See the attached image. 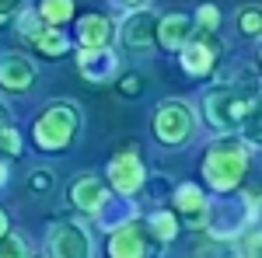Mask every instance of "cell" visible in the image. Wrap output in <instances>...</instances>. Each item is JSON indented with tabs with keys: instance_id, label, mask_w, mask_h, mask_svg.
<instances>
[{
	"instance_id": "obj_1",
	"label": "cell",
	"mask_w": 262,
	"mask_h": 258,
	"mask_svg": "<svg viewBox=\"0 0 262 258\" xmlns=\"http://www.w3.org/2000/svg\"><path fill=\"white\" fill-rule=\"evenodd\" d=\"M81 133V108L74 101H53L39 112V119L32 126V139L42 154H60L70 150L74 139Z\"/></svg>"
},
{
	"instance_id": "obj_2",
	"label": "cell",
	"mask_w": 262,
	"mask_h": 258,
	"mask_svg": "<svg viewBox=\"0 0 262 258\" xmlns=\"http://www.w3.org/2000/svg\"><path fill=\"white\" fill-rule=\"evenodd\" d=\"M248 175V147L242 139H217L203 157V181L213 192H234Z\"/></svg>"
},
{
	"instance_id": "obj_3",
	"label": "cell",
	"mask_w": 262,
	"mask_h": 258,
	"mask_svg": "<svg viewBox=\"0 0 262 258\" xmlns=\"http://www.w3.org/2000/svg\"><path fill=\"white\" fill-rule=\"evenodd\" d=\"M150 129H154V139L161 147H182V143H189V136L196 133V115H192V108L185 101L168 98L154 108Z\"/></svg>"
},
{
	"instance_id": "obj_4",
	"label": "cell",
	"mask_w": 262,
	"mask_h": 258,
	"mask_svg": "<svg viewBox=\"0 0 262 258\" xmlns=\"http://www.w3.org/2000/svg\"><path fill=\"white\" fill-rule=\"evenodd\" d=\"M248 105H252V101L238 98V95L224 84V87H217V91H210V95H206L203 112H206V122H210L217 133H234V129L242 126Z\"/></svg>"
},
{
	"instance_id": "obj_5",
	"label": "cell",
	"mask_w": 262,
	"mask_h": 258,
	"mask_svg": "<svg viewBox=\"0 0 262 258\" xmlns=\"http://www.w3.org/2000/svg\"><path fill=\"white\" fill-rule=\"evenodd\" d=\"M46 255L49 258H91L95 244H91V234L81 223L63 220V223H53L49 234H46Z\"/></svg>"
},
{
	"instance_id": "obj_6",
	"label": "cell",
	"mask_w": 262,
	"mask_h": 258,
	"mask_svg": "<svg viewBox=\"0 0 262 258\" xmlns=\"http://www.w3.org/2000/svg\"><path fill=\"white\" fill-rule=\"evenodd\" d=\"M143 181H147V168H143L137 150H119L108 160V185H112L116 196L133 199L143 189Z\"/></svg>"
},
{
	"instance_id": "obj_7",
	"label": "cell",
	"mask_w": 262,
	"mask_h": 258,
	"mask_svg": "<svg viewBox=\"0 0 262 258\" xmlns=\"http://www.w3.org/2000/svg\"><path fill=\"white\" fill-rule=\"evenodd\" d=\"M154 28H158V14L137 7L133 14H126V21L119 25V42L126 45V53H150L158 42H154Z\"/></svg>"
},
{
	"instance_id": "obj_8",
	"label": "cell",
	"mask_w": 262,
	"mask_h": 258,
	"mask_svg": "<svg viewBox=\"0 0 262 258\" xmlns=\"http://www.w3.org/2000/svg\"><path fill=\"white\" fill-rule=\"evenodd\" d=\"M179 63H182V70H185L189 77H206V74H213V63H217V39L192 28V39L179 49Z\"/></svg>"
},
{
	"instance_id": "obj_9",
	"label": "cell",
	"mask_w": 262,
	"mask_h": 258,
	"mask_svg": "<svg viewBox=\"0 0 262 258\" xmlns=\"http://www.w3.org/2000/svg\"><path fill=\"white\" fill-rule=\"evenodd\" d=\"M35 77H39V70L25 53H4L0 56V87L7 95H25L35 84Z\"/></svg>"
},
{
	"instance_id": "obj_10",
	"label": "cell",
	"mask_w": 262,
	"mask_h": 258,
	"mask_svg": "<svg viewBox=\"0 0 262 258\" xmlns=\"http://www.w3.org/2000/svg\"><path fill=\"white\" fill-rule=\"evenodd\" d=\"M77 74L88 84H108L119 74V56L112 49H81L77 53Z\"/></svg>"
},
{
	"instance_id": "obj_11",
	"label": "cell",
	"mask_w": 262,
	"mask_h": 258,
	"mask_svg": "<svg viewBox=\"0 0 262 258\" xmlns=\"http://www.w3.org/2000/svg\"><path fill=\"white\" fill-rule=\"evenodd\" d=\"M147 248H150L147 230L137 220L122 223L108 234V258H147Z\"/></svg>"
},
{
	"instance_id": "obj_12",
	"label": "cell",
	"mask_w": 262,
	"mask_h": 258,
	"mask_svg": "<svg viewBox=\"0 0 262 258\" xmlns=\"http://www.w3.org/2000/svg\"><path fill=\"white\" fill-rule=\"evenodd\" d=\"M175 217H182L189 227H206V217H210V202H206V192H203L200 185H192V181H185L175 189Z\"/></svg>"
},
{
	"instance_id": "obj_13",
	"label": "cell",
	"mask_w": 262,
	"mask_h": 258,
	"mask_svg": "<svg viewBox=\"0 0 262 258\" xmlns=\"http://www.w3.org/2000/svg\"><path fill=\"white\" fill-rule=\"evenodd\" d=\"M67 199H70V206L81 209V213H98L101 202L108 199V185H105V178H98V175H81V178L70 181Z\"/></svg>"
},
{
	"instance_id": "obj_14",
	"label": "cell",
	"mask_w": 262,
	"mask_h": 258,
	"mask_svg": "<svg viewBox=\"0 0 262 258\" xmlns=\"http://www.w3.org/2000/svg\"><path fill=\"white\" fill-rule=\"evenodd\" d=\"M112 35H116V25L105 14H84L77 21V42H81V49H108Z\"/></svg>"
},
{
	"instance_id": "obj_15",
	"label": "cell",
	"mask_w": 262,
	"mask_h": 258,
	"mask_svg": "<svg viewBox=\"0 0 262 258\" xmlns=\"http://www.w3.org/2000/svg\"><path fill=\"white\" fill-rule=\"evenodd\" d=\"M189 39H192V18H185V14H164V18H158L154 42L161 49H182Z\"/></svg>"
},
{
	"instance_id": "obj_16",
	"label": "cell",
	"mask_w": 262,
	"mask_h": 258,
	"mask_svg": "<svg viewBox=\"0 0 262 258\" xmlns=\"http://www.w3.org/2000/svg\"><path fill=\"white\" fill-rule=\"evenodd\" d=\"M245 223H248V202H224V217L217 213H210L206 217V227H210V234L213 238H231V234H238L245 230Z\"/></svg>"
},
{
	"instance_id": "obj_17",
	"label": "cell",
	"mask_w": 262,
	"mask_h": 258,
	"mask_svg": "<svg viewBox=\"0 0 262 258\" xmlns=\"http://www.w3.org/2000/svg\"><path fill=\"white\" fill-rule=\"evenodd\" d=\"M95 217H98V223L105 227V230H116V227H122V223L137 220V202H129V199H122V196L119 199H105Z\"/></svg>"
},
{
	"instance_id": "obj_18",
	"label": "cell",
	"mask_w": 262,
	"mask_h": 258,
	"mask_svg": "<svg viewBox=\"0 0 262 258\" xmlns=\"http://www.w3.org/2000/svg\"><path fill=\"white\" fill-rule=\"evenodd\" d=\"M238 133H242V143L245 147H255L262 150V95L252 105H248V112H245L242 126H238Z\"/></svg>"
},
{
	"instance_id": "obj_19",
	"label": "cell",
	"mask_w": 262,
	"mask_h": 258,
	"mask_svg": "<svg viewBox=\"0 0 262 258\" xmlns=\"http://www.w3.org/2000/svg\"><path fill=\"white\" fill-rule=\"evenodd\" d=\"M35 14H39V21L46 28H60V25H67L74 18V0H42Z\"/></svg>"
},
{
	"instance_id": "obj_20",
	"label": "cell",
	"mask_w": 262,
	"mask_h": 258,
	"mask_svg": "<svg viewBox=\"0 0 262 258\" xmlns=\"http://www.w3.org/2000/svg\"><path fill=\"white\" fill-rule=\"evenodd\" d=\"M147 227H150V234H154L158 241H164V244L179 238V217H175L171 209H158V213H150Z\"/></svg>"
},
{
	"instance_id": "obj_21",
	"label": "cell",
	"mask_w": 262,
	"mask_h": 258,
	"mask_svg": "<svg viewBox=\"0 0 262 258\" xmlns=\"http://www.w3.org/2000/svg\"><path fill=\"white\" fill-rule=\"evenodd\" d=\"M35 49H39L42 56H63L70 49V39L63 35L60 28H42V35L35 39Z\"/></svg>"
},
{
	"instance_id": "obj_22",
	"label": "cell",
	"mask_w": 262,
	"mask_h": 258,
	"mask_svg": "<svg viewBox=\"0 0 262 258\" xmlns=\"http://www.w3.org/2000/svg\"><path fill=\"white\" fill-rule=\"evenodd\" d=\"M238 32L248 39H262V4H248L238 11Z\"/></svg>"
},
{
	"instance_id": "obj_23",
	"label": "cell",
	"mask_w": 262,
	"mask_h": 258,
	"mask_svg": "<svg viewBox=\"0 0 262 258\" xmlns=\"http://www.w3.org/2000/svg\"><path fill=\"white\" fill-rule=\"evenodd\" d=\"M238 98H245V101H255L262 95V84H259V77L255 74H248V70H238L234 77H231V84H227Z\"/></svg>"
},
{
	"instance_id": "obj_24",
	"label": "cell",
	"mask_w": 262,
	"mask_h": 258,
	"mask_svg": "<svg viewBox=\"0 0 262 258\" xmlns=\"http://www.w3.org/2000/svg\"><path fill=\"white\" fill-rule=\"evenodd\" d=\"M192 28H196V32H206V35H213V32L221 28V11H217L213 4H203L200 11H196V21H192Z\"/></svg>"
},
{
	"instance_id": "obj_25",
	"label": "cell",
	"mask_w": 262,
	"mask_h": 258,
	"mask_svg": "<svg viewBox=\"0 0 262 258\" xmlns=\"http://www.w3.org/2000/svg\"><path fill=\"white\" fill-rule=\"evenodd\" d=\"M0 258H32V255H28L25 238H21V234H14V230H7V234L0 238Z\"/></svg>"
},
{
	"instance_id": "obj_26",
	"label": "cell",
	"mask_w": 262,
	"mask_h": 258,
	"mask_svg": "<svg viewBox=\"0 0 262 258\" xmlns=\"http://www.w3.org/2000/svg\"><path fill=\"white\" fill-rule=\"evenodd\" d=\"M42 28H46V25L39 21L35 11H21V14H18V32H21V39H25V42L35 45V39L42 35Z\"/></svg>"
},
{
	"instance_id": "obj_27",
	"label": "cell",
	"mask_w": 262,
	"mask_h": 258,
	"mask_svg": "<svg viewBox=\"0 0 262 258\" xmlns=\"http://www.w3.org/2000/svg\"><path fill=\"white\" fill-rule=\"evenodd\" d=\"M21 154V133L7 122L0 126V157H18Z\"/></svg>"
},
{
	"instance_id": "obj_28",
	"label": "cell",
	"mask_w": 262,
	"mask_h": 258,
	"mask_svg": "<svg viewBox=\"0 0 262 258\" xmlns=\"http://www.w3.org/2000/svg\"><path fill=\"white\" fill-rule=\"evenodd\" d=\"M53 171H46V168H35L32 175H28V189L35 192V196H42V192H53Z\"/></svg>"
},
{
	"instance_id": "obj_29",
	"label": "cell",
	"mask_w": 262,
	"mask_h": 258,
	"mask_svg": "<svg viewBox=\"0 0 262 258\" xmlns=\"http://www.w3.org/2000/svg\"><path fill=\"white\" fill-rule=\"evenodd\" d=\"M143 87V77H137V74H126V77L119 80V95L122 98H137Z\"/></svg>"
},
{
	"instance_id": "obj_30",
	"label": "cell",
	"mask_w": 262,
	"mask_h": 258,
	"mask_svg": "<svg viewBox=\"0 0 262 258\" xmlns=\"http://www.w3.org/2000/svg\"><path fill=\"white\" fill-rule=\"evenodd\" d=\"M25 11V0H0V25H7L11 18H18Z\"/></svg>"
},
{
	"instance_id": "obj_31",
	"label": "cell",
	"mask_w": 262,
	"mask_h": 258,
	"mask_svg": "<svg viewBox=\"0 0 262 258\" xmlns=\"http://www.w3.org/2000/svg\"><path fill=\"white\" fill-rule=\"evenodd\" d=\"M245 258H262V234H248L245 238Z\"/></svg>"
},
{
	"instance_id": "obj_32",
	"label": "cell",
	"mask_w": 262,
	"mask_h": 258,
	"mask_svg": "<svg viewBox=\"0 0 262 258\" xmlns=\"http://www.w3.org/2000/svg\"><path fill=\"white\" fill-rule=\"evenodd\" d=\"M7 230H11V220H7V213H4V209H0V238H4V234H7Z\"/></svg>"
},
{
	"instance_id": "obj_33",
	"label": "cell",
	"mask_w": 262,
	"mask_h": 258,
	"mask_svg": "<svg viewBox=\"0 0 262 258\" xmlns=\"http://www.w3.org/2000/svg\"><path fill=\"white\" fill-rule=\"evenodd\" d=\"M7 178H11V171H7V164H4V160H0V189H4V185H7Z\"/></svg>"
},
{
	"instance_id": "obj_34",
	"label": "cell",
	"mask_w": 262,
	"mask_h": 258,
	"mask_svg": "<svg viewBox=\"0 0 262 258\" xmlns=\"http://www.w3.org/2000/svg\"><path fill=\"white\" fill-rule=\"evenodd\" d=\"M7 122H11V115H7V108L0 105V126H7Z\"/></svg>"
},
{
	"instance_id": "obj_35",
	"label": "cell",
	"mask_w": 262,
	"mask_h": 258,
	"mask_svg": "<svg viewBox=\"0 0 262 258\" xmlns=\"http://www.w3.org/2000/svg\"><path fill=\"white\" fill-rule=\"evenodd\" d=\"M122 4H129V7H143L147 0H122Z\"/></svg>"
},
{
	"instance_id": "obj_36",
	"label": "cell",
	"mask_w": 262,
	"mask_h": 258,
	"mask_svg": "<svg viewBox=\"0 0 262 258\" xmlns=\"http://www.w3.org/2000/svg\"><path fill=\"white\" fill-rule=\"evenodd\" d=\"M259 74H262V49H259Z\"/></svg>"
},
{
	"instance_id": "obj_37",
	"label": "cell",
	"mask_w": 262,
	"mask_h": 258,
	"mask_svg": "<svg viewBox=\"0 0 262 258\" xmlns=\"http://www.w3.org/2000/svg\"><path fill=\"white\" fill-rule=\"evenodd\" d=\"M32 258H49V255H32Z\"/></svg>"
}]
</instances>
